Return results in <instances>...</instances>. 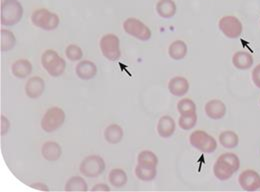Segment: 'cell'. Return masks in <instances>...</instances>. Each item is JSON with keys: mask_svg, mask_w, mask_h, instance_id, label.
I'll list each match as a JSON object with an SVG mask.
<instances>
[{"mask_svg": "<svg viewBox=\"0 0 260 192\" xmlns=\"http://www.w3.org/2000/svg\"><path fill=\"white\" fill-rule=\"evenodd\" d=\"M169 92L174 96H184L189 90V82L185 77L175 76L168 83Z\"/></svg>", "mask_w": 260, "mask_h": 192, "instance_id": "7c38bea8", "label": "cell"}, {"mask_svg": "<svg viewBox=\"0 0 260 192\" xmlns=\"http://www.w3.org/2000/svg\"><path fill=\"white\" fill-rule=\"evenodd\" d=\"M219 142L223 147L228 148V149H232L238 145L239 136L234 131H231V130L223 131L219 135Z\"/></svg>", "mask_w": 260, "mask_h": 192, "instance_id": "d4e9b609", "label": "cell"}, {"mask_svg": "<svg viewBox=\"0 0 260 192\" xmlns=\"http://www.w3.org/2000/svg\"><path fill=\"white\" fill-rule=\"evenodd\" d=\"M105 162L98 155H90L82 160L80 164V172L86 177H98L105 170Z\"/></svg>", "mask_w": 260, "mask_h": 192, "instance_id": "52a82bcc", "label": "cell"}, {"mask_svg": "<svg viewBox=\"0 0 260 192\" xmlns=\"http://www.w3.org/2000/svg\"><path fill=\"white\" fill-rule=\"evenodd\" d=\"M44 89H45L44 80L39 76L31 77L30 79H28V81L26 82V85H25L26 95L32 99L39 98L43 94Z\"/></svg>", "mask_w": 260, "mask_h": 192, "instance_id": "4fadbf2b", "label": "cell"}, {"mask_svg": "<svg viewBox=\"0 0 260 192\" xmlns=\"http://www.w3.org/2000/svg\"><path fill=\"white\" fill-rule=\"evenodd\" d=\"M110 187L104 183H99L92 187V191H109Z\"/></svg>", "mask_w": 260, "mask_h": 192, "instance_id": "e575fe53", "label": "cell"}, {"mask_svg": "<svg viewBox=\"0 0 260 192\" xmlns=\"http://www.w3.org/2000/svg\"><path fill=\"white\" fill-rule=\"evenodd\" d=\"M31 187L34 188V189H36V190H41V191H49V187L46 185V184H44V183H33L32 185H31Z\"/></svg>", "mask_w": 260, "mask_h": 192, "instance_id": "d590c367", "label": "cell"}, {"mask_svg": "<svg viewBox=\"0 0 260 192\" xmlns=\"http://www.w3.org/2000/svg\"><path fill=\"white\" fill-rule=\"evenodd\" d=\"M42 156L48 161H56L62 155L61 146L54 141L45 142L41 148Z\"/></svg>", "mask_w": 260, "mask_h": 192, "instance_id": "9a60e30c", "label": "cell"}, {"mask_svg": "<svg viewBox=\"0 0 260 192\" xmlns=\"http://www.w3.org/2000/svg\"><path fill=\"white\" fill-rule=\"evenodd\" d=\"M23 16V7L17 0H4L1 3L0 20L5 26L17 24Z\"/></svg>", "mask_w": 260, "mask_h": 192, "instance_id": "6da1fadb", "label": "cell"}, {"mask_svg": "<svg viewBox=\"0 0 260 192\" xmlns=\"http://www.w3.org/2000/svg\"><path fill=\"white\" fill-rule=\"evenodd\" d=\"M137 164L142 167L156 168L158 164V157L150 150H143L137 156Z\"/></svg>", "mask_w": 260, "mask_h": 192, "instance_id": "603a6c76", "label": "cell"}, {"mask_svg": "<svg viewBox=\"0 0 260 192\" xmlns=\"http://www.w3.org/2000/svg\"><path fill=\"white\" fill-rule=\"evenodd\" d=\"M252 81L255 86L260 89V64L256 65L252 71Z\"/></svg>", "mask_w": 260, "mask_h": 192, "instance_id": "d6a6232c", "label": "cell"}, {"mask_svg": "<svg viewBox=\"0 0 260 192\" xmlns=\"http://www.w3.org/2000/svg\"><path fill=\"white\" fill-rule=\"evenodd\" d=\"M123 29L130 36L140 41H147L151 38V30L148 26L136 18L126 19L123 23Z\"/></svg>", "mask_w": 260, "mask_h": 192, "instance_id": "ba28073f", "label": "cell"}, {"mask_svg": "<svg viewBox=\"0 0 260 192\" xmlns=\"http://www.w3.org/2000/svg\"><path fill=\"white\" fill-rule=\"evenodd\" d=\"M100 49L103 56L110 61H116L121 56L119 38L114 34H106L101 38Z\"/></svg>", "mask_w": 260, "mask_h": 192, "instance_id": "5b68a950", "label": "cell"}, {"mask_svg": "<svg viewBox=\"0 0 260 192\" xmlns=\"http://www.w3.org/2000/svg\"><path fill=\"white\" fill-rule=\"evenodd\" d=\"M217 159L221 160L225 163H228V165L236 172L238 171L239 167H240V160L239 157L234 154V153H223L221 154Z\"/></svg>", "mask_w": 260, "mask_h": 192, "instance_id": "1f68e13d", "label": "cell"}, {"mask_svg": "<svg viewBox=\"0 0 260 192\" xmlns=\"http://www.w3.org/2000/svg\"><path fill=\"white\" fill-rule=\"evenodd\" d=\"M175 122L173 120L172 117L166 115L162 116L157 123V132L159 134L160 137L162 138H169L173 135V133L175 132Z\"/></svg>", "mask_w": 260, "mask_h": 192, "instance_id": "ac0fdd59", "label": "cell"}, {"mask_svg": "<svg viewBox=\"0 0 260 192\" xmlns=\"http://www.w3.org/2000/svg\"><path fill=\"white\" fill-rule=\"evenodd\" d=\"M189 141L194 148L203 153H212L217 148V142L214 137L203 130H196L192 132L190 134Z\"/></svg>", "mask_w": 260, "mask_h": 192, "instance_id": "277c9868", "label": "cell"}, {"mask_svg": "<svg viewBox=\"0 0 260 192\" xmlns=\"http://www.w3.org/2000/svg\"><path fill=\"white\" fill-rule=\"evenodd\" d=\"M66 191H87V183L84 178L80 176H73L71 177L65 185Z\"/></svg>", "mask_w": 260, "mask_h": 192, "instance_id": "4316f807", "label": "cell"}, {"mask_svg": "<svg viewBox=\"0 0 260 192\" xmlns=\"http://www.w3.org/2000/svg\"><path fill=\"white\" fill-rule=\"evenodd\" d=\"M76 75L82 80H90L98 74V67L92 61L82 60L76 65Z\"/></svg>", "mask_w": 260, "mask_h": 192, "instance_id": "5bb4252c", "label": "cell"}, {"mask_svg": "<svg viewBox=\"0 0 260 192\" xmlns=\"http://www.w3.org/2000/svg\"><path fill=\"white\" fill-rule=\"evenodd\" d=\"M213 173L217 179L221 181H225L232 177L235 171L228 165V163L217 159L213 165Z\"/></svg>", "mask_w": 260, "mask_h": 192, "instance_id": "ffe728a7", "label": "cell"}, {"mask_svg": "<svg viewBox=\"0 0 260 192\" xmlns=\"http://www.w3.org/2000/svg\"><path fill=\"white\" fill-rule=\"evenodd\" d=\"M177 110L180 115H190L196 113L194 101L189 98H183L177 103Z\"/></svg>", "mask_w": 260, "mask_h": 192, "instance_id": "f1b7e54d", "label": "cell"}, {"mask_svg": "<svg viewBox=\"0 0 260 192\" xmlns=\"http://www.w3.org/2000/svg\"><path fill=\"white\" fill-rule=\"evenodd\" d=\"M109 182L112 186L120 188L127 183V174L123 169L115 168L112 169L109 173Z\"/></svg>", "mask_w": 260, "mask_h": 192, "instance_id": "cb8c5ba5", "label": "cell"}, {"mask_svg": "<svg viewBox=\"0 0 260 192\" xmlns=\"http://www.w3.org/2000/svg\"><path fill=\"white\" fill-rule=\"evenodd\" d=\"M206 115L213 120H218L226 114V106L223 101L219 99H212L205 104Z\"/></svg>", "mask_w": 260, "mask_h": 192, "instance_id": "8fae6325", "label": "cell"}, {"mask_svg": "<svg viewBox=\"0 0 260 192\" xmlns=\"http://www.w3.org/2000/svg\"><path fill=\"white\" fill-rule=\"evenodd\" d=\"M104 137L108 143L117 144L123 138V129L118 124H111L105 129Z\"/></svg>", "mask_w": 260, "mask_h": 192, "instance_id": "7402d4cb", "label": "cell"}, {"mask_svg": "<svg viewBox=\"0 0 260 192\" xmlns=\"http://www.w3.org/2000/svg\"><path fill=\"white\" fill-rule=\"evenodd\" d=\"M197 123V114H190V115H181L178 120V124L183 130H190L195 127Z\"/></svg>", "mask_w": 260, "mask_h": 192, "instance_id": "4dcf8cb0", "label": "cell"}, {"mask_svg": "<svg viewBox=\"0 0 260 192\" xmlns=\"http://www.w3.org/2000/svg\"><path fill=\"white\" fill-rule=\"evenodd\" d=\"M218 27L221 32L230 39L238 38L243 31V26L241 21L232 15L223 16L218 23Z\"/></svg>", "mask_w": 260, "mask_h": 192, "instance_id": "9c48e42d", "label": "cell"}, {"mask_svg": "<svg viewBox=\"0 0 260 192\" xmlns=\"http://www.w3.org/2000/svg\"><path fill=\"white\" fill-rule=\"evenodd\" d=\"M9 127H10V123L8 119L4 116H1V134L4 135L8 131Z\"/></svg>", "mask_w": 260, "mask_h": 192, "instance_id": "836d02e7", "label": "cell"}, {"mask_svg": "<svg viewBox=\"0 0 260 192\" xmlns=\"http://www.w3.org/2000/svg\"><path fill=\"white\" fill-rule=\"evenodd\" d=\"M135 174L137 178L142 181H152L157 175V170L156 168L142 167L137 164V166L135 167Z\"/></svg>", "mask_w": 260, "mask_h": 192, "instance_id": "83f0119b", "label": "cell"}, {"mask_svg": "<svg viewBox=\"0 0 260 192\" xmlns=\"http://www.w3.org/2000/svg\"><path fill=\"white\" fill-rule=\"evenodd\" d=\"M16 43V38L10 30L1 29L0 30V48L1 51H9L13 49Z\"/></svg>", "mask_w": 260, "mask_h": 192, "instance_id": "484cf974", "label": "cell"}, {"mask_svg": "<svg viewBox=\"0 0 260 192\" xmlns=\"http://www.w3.org/2000/svg\"><path fill=\"white\" fill-rule=\"evenodd\" d=\"M254 62L253 56L251 53L246 51H238L232 57V63L234 67L240 70L249 69Z\"/></svg>", "mask_w": 260, "mask_h": 192, "instance_id": "e0dca14e", "label": "cell"}, {"mask_svg": "<svg viewBox=\"0 0 260 192\" xmlns=\"http://www.w3.org/2000/svg\"><path fill=\"white\" fill-rule=\"evenodd\" d=\"M12 74L20 79L28 77L32 72V64L27 59H19L11 66Z\"/></svg>", "mask_w": 260, "mask_h": 192, "instance_id": "2e32d148", "label": "cell"}, {"mask_svg": "<svg viewBox=\"0 0 260 192\" xmlns=\"http://www.w3.org/2000/svg\"><path fill=\"white\" fill-rule=\"evenodd\" d=\"M65 54L67 56V58L71 61H78L83 57V52L82 49L75 45V44H70L66 47L65 50Z\"/></svg>", "mask_w": 260, "mask_h": 192, "instance_id": "f546056e", "label": "cell"}, {"mask_svg": "<svg viewBox=\"0 0 260 192\" xmlns=\"http://www.w3.org/2000/svg\"><path fill=\"white\" fill-rule=\"evenodd\" d=\"M188 48L184 41L182 40H175L173 41L168 48L169 56L174 60H181L187 54Z\"/></svg>", "mask_w": 260, "mask_h": 192, "instance_id": "d6986e66", "label": "cell"}, {"mask_svg": "<svg viewBox=\"0 0 260 192\" xmlns=\"http://www.w3.org/2000/svg\"><path fill=\"white\" fill-rule=\"evenodd\" d=\"M241 188L245 191L260 190V175L258 172L252 169L244 170L238 178Z\"/></svg>", "mask_w": 260, "mask_h": 192, "instance_id": "30bf717a", "label": "cell"}, {"mask_svg": "<svg viewBox=\"0 0 260 192\" xmlns=\"http://www.w3.org/2000/svg\"><path fill=\"white\" fill-rule=\"evenodd\" d=\"M41 64L50 76L58 77L64 73L66 62L52 49L46 50L41 56Z\"/></svg>", "mask_w": 260, "mask_h": 192, "instance_id": "7a4b0ae2", "label": "cell"}, {"mask_svg": "<svg viewBox=\"0 0 260 192\" xmlns=\"http://www.w3.org/2000/svg\"><path fill=\"white\" fill-rule=\"evenodd\" d=\"M156 11L162 18H172L176 13V4L173 0H159L156 4Z\"/></svg>", "mask_w": 260, "mask_h": 192, "instance_id": "44dd1931", "label": "cell"}, {"mask_svg": "<svg viewBox=\"0 0 260 192\" xmlns=\"http://www.w3.org/2000/svg\"><path fill=\"white\" fill-rule=\"evenodd\" d=\"M64 121V110L60 107H51L45 112L41 120V127L44 131L50 133L62 126Z\"/></svg>", "mask_w": 260, "mask_h": 192, "instance_id": "8992f818", "label": "cell"}, {"mask_svg": "<svg viewBox=\"0 0 260 192\" xmlns=\"http://www.w3.org/2000/svg\"><path fill=\"white\" fill-rule=\"evenodd\" d=\"M33 25L46 31L54 30L59 25V17L56 13L50 12L45 8L35 10L31 15Z\"/></svg>", "mask_w": 260, "mask_h": 192, "instance_id": "3957f363", "label": "cell"}]
</instances>
